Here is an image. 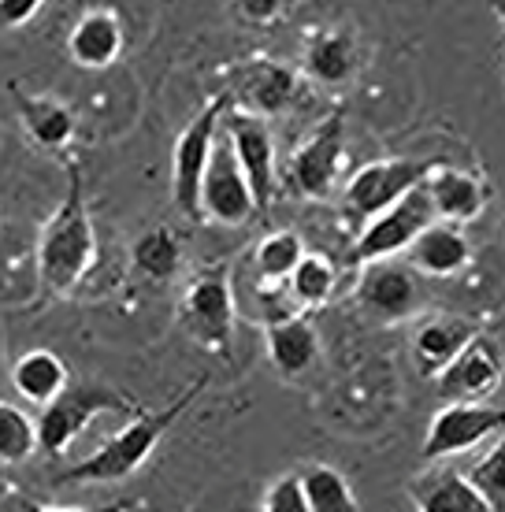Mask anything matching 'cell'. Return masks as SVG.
<instances>
[{"instance_id":"obj_4","label":"cell","mask_w":505,"mask_h":512,"mask_svg":"<svg viewBox=\"0 0 505 512\" xmlns=\"http://www.w3.org/2000/svg\"><path fill=\"white\" fill-rule=\"evenodd\" d=\"M101 412H138V405L119 390H112L108 383H67L49 405H41L38 449L49 457H60L82 435V427Z\"/></svg>"},{"instance_id":"obj_9","label":"cell","mask_w":505,"mask_h":512,"mask_svg":"<svg viewBox=\"0 0 505 512\" xmlns=\"http://www.w3.org/2000/svg\"><path fill=\"white\" fill-rule=\"evenodd\" d=\"M435 164L428 160H376L364 164L346 186V205L361 216H376L387 205H394L398 197L416 190L420 182L428 179V171Z\"/></svg>"},{"instance_id":"obj_6","label":"cell","mask_w":505,"mask_h":512,"mask_svg":"<svg viewBox=\"0 0 505 512\" xmlns=\"http://www.w3.org/2000/svg\"><path fill=\"white\" fill-rule=\"evenodd\" d=\"M505 431V409H494L487 401H450L435 412L428 435H424V461H446L465 449L480 446L487 438Z\"/></svg>"},{"instance_id":"obj_27","label":"cell","mask_w":505,"mask_h":512,"mask_svg":"<svg viewBox=\"0 0 505 512\" xmlns=\"http://www.w3.org/2000/svg\"><path fill=\"white\" fill-rule=\"evenodd\" d=\"M335 290V268H331V260L324 256H301L298 268L290 271V294L305 301V305H320L327 301Z\"/></svg>"},{"instance_id":"obj_30","label":"cell","mask_w":505,"mask_h":512,"mask_svg":"<svg viewBox=\"0 0 505 512\" xmlns=\"http://www.w3.org/2000/svg\"><path fill=\"white\" fill-rule=\"evenodd\" d=\"M264 512H309V501H305V487H301V475H283L275 479L264 501H260Z\"/></svg>"},{"instance_id":"obj_28","label":"cell","mask_w":505,"mask_h":512,"mask_svg":"<svg viewBox=\"0 0 505 512\" xmlns=\"http://www.w3.org/2000/svg\"><path fill=\"white\" fill-rule=\"evenodd\" d=\"M305 256V245L294 231H275L268 234L257 249V268L268 279H290V271L298 268V260Z\"/></svg>"},{"instance_id":"obj_25","label":"cell","mask_w":505,"mask_h":512,"mask_svg":"<svg viewBox=\"0 0 505 512\" xmlns=\"http://www.w3.org/2000/svg\"><path fill=\"white\" fill-rule=\"evenodd\" d=\"M305 67H309L312 78H320L327 86H338V82H346L357 71V45L346 34H327L309 49Z\"/></svg>"},{"instance_id":"obj_13","label":"cell","mask_w":505,"mask_h":512,"mask_svg":"<svg viewBox=\"0 0 505 512\" xmlns=\"http://www.w3.org/2000/svg\"><path fill=\"white\" fill-rule=\"evenodd\" d=\"M342 156H346V141H342V119H331L316 130L298 153H294V182L305 197H327L335 186V175L342 171Z\"/></svg>"},{"instance_id":"obj_16","label":"cell","mask_w":505,"mask_h":512,"mask_svg":"<svg viewBox=\"0 0 505 512\" xmlns=\"http://www.w3.org/2000/svg\"><path fill=\"white\" fill-rule=\"evenodd\" d=\"M476 323L461 320V316H435L424 320L413 334V357L424 375H442L450 368V360L476 338Z\"/></svg>"},{"instance_id":"obj_33","label":"cell","mask_w":505,"mask_h":512,"mask_svg":"<svg viewBox=\"0 0 505 512\" xmlns=\"http://www.w3.org/2000/svg\"><path fill=\"white\" fill-rule=\"evenodd\" d=\"M491 8H494V15L502 19V26H505V0H491Z\"/></svg>"},{"instance_id":"obj_7","label":"cell","mask_w":505,"mask_h":512,"mask_svg":"<svg viewBox=\"0 0 505 512\" xmlns=\"http://www.w3.org/2000/svg\"><path fill=\"white\" fill-rule=\"evenodd\" d=\"M201 208H205V219L212 216L216 223H227V227H238L246 223L253 212H257V201H253V190H249V179L238 156H234L231 138L216 134V145H212V156H208L205 179H201Z\"/></svg>"},{"instance_id":"obj_8","label":"cell","mask_w":505,"mask_h":512,"mask_svg":"<svg viewBox=\"0 0 505 512\" xmlns=\"http://www.w3.org/2000/svg\"><path fill=\"white\" fill-rule=\"evenodd\" d=\"M220 127L231 138L234 156H238V164L246 171L257 212L268 208L275 197V138L272 130H268V123L257 116H238V112H231V104H227Z\"/></svg>"},{"instance_id":"obj_31","label":"cell","mask_w":505,"mask_h":512,"mask_svg":"<svg viewBox=\"0 0 505 512\" xmlns=\"http://www.w3.org/2000/svg\"><path fill=\"white\" fill-rule=\"evenodd\" d=\"M45 0H0V30H15V26L30 23Z\"/></svg>"},{"instance_id":"obj_12","label":"cell","mask_w":505,"mask_h":512,"mask_svg":"<svg viewBox=\"0 0 505 512\" xmlns=\"http://www.w3.org/2000/svg\"><path fill=\"white\" fill-rule=\"evenodd\" d=\"M502 357H498V349L476 334L472 342H468L454 360H450V368L439 375L442 379V394L450 397V401H483V397H491L502 383Z\"/></svg>"},{"instance_id":"obj_19","label":"cell","mask_w":505,"mask_h":512,"mask_svg":"<svg viewBox=\"0 0 505 512\" xmlns=\"http://www.w3.org/2000/svg\"><path fill=\"white\" fill-rule=\"evenodd\" d=\"M12 383L23 401H30V405H49L52 397L67 386V364L52 349H30L26 357L15 360Z\"/></svg>"},{"instance_id":"obj_17","label":"cell","mask_w":505,"mask_h":512,"mask_svg":"<svg viewBox=\"0 0 505 512\" xmlns=\"http://www.w3.org/2000/svg\"><path fill=\"white\" fill-rule=\"evenodd\" d=\"M435 216L446 223H472L483 212V186L476 175L457 171V167H431L428 179H424Z\"/></svg>"},{"instance_id":"obj_2","label":"cell","mask_w":505,"mask_h":512,"mask_svg":"<svg viewBox=\"0 0 505 512\" xmlns=\"http://www.w3.org/2000/svg\"><path fill=\"white\" fill-rule=\"evenodd\" d=\"M205 383L208 379H197L186 394H179L171 405H164V409L134 412V420H130L116 438H108L101 449H93L86 461L71 464V468L60 472L56 479H60V483H119V479L134 475L149 461V453L156 449V442L171 431V423L194 405L197 394L205 390Z\"/></svg>"},{"instance_id":"obj_10","label":"cell","mask_w":505,"mask_h":512,"mask_svg":"<svg viewBox=\"0 0 505 512\" xmlns=\"http://www.w3.org/2000/svg\"><path fill=\"white\" fill-rule=\"evenodd\" d=\"M182 320L197 342H205L212 349H227L234 331V294L223 279V271H212V275L190 282L186 301H182Z\"/></svg>"},{"instance_id":"obj_20","label":"cell","mask_w":505,"mask_h":512,"mask_svg":"<svg viewBox=\"0 0 505 512\" xmlns=\"http://www.w3.org/2000/svg\"><path fill=\"white\" fill-rule=\"evenodd\" d=\"M234 90L246 97L249 108H257V112H264V116H272V112H283L286 104L298 97V75L283 64L260 60V64L246 67L242 86H234Z\"/></svg>"},{"instance_id":"obj_15","label":"cell","mask_w":505,"mask_h":512,"mask_svg":"<svg viewBox=\"0 0 505 512\" xmlns=\"http://www.w3.org/2000/svg\"><path fill=\"white\" fill-rule=\"evenodd\" d=\"M67 52L78 67H90V71H101V67L116 64V56L123 52V23H119L116 12L108 8H93L71 26L67 34Z\"/></svg>"},{"instance_id":"obj_24","label":"cell","mask_w":505,"mask_h":512,"mask_svg":"<svg viewBox=\"0 0 505 512\" xmlns=\"http://www.w3.org/2000/svg\"><path fill=\"white\" fill-rule=\"evenodd\" d=\"M130 260H134V268L142 271L145 279H156V282L171 279L182 264L179 238H175L171 227H153V231H145L142 238L134 242Z\"/></svg>"},{"instance_id":"obj_11","label":"cell","mask_w":505,"mask_h":512,"mask_svg":"<svg viewBox=\"0 0 505 512\" xmlns=\"http://www.w3.org/2000/svg\"><path fill=\"white\" fill-rule=\"evenodd\" d=\"M361 305L379 316V320H405L420 308V282H416V268L409 264H394V256L387 260H372L364 264V279L357 286Z\"/></svg>"},{"instance_id":"obj_1","label":"cell","mask_w":505,"mask_h":512,"mask_svg":"<svg viewBox=\"0 0 505 512\" xmlns=\"http://www.w3.org/2000/svg\"><path fill=\"white\" fill-rule=\"evenodd\" d=\"M93 253H97V238H93L90 208L82 197V175L78 167H71L64 205L52 212L38 242V275L45 294H71L90 271Z\"/></svg>"},{"instance_id":"obj_32","label":"cell","mask_w":505,"mask_h":512,"mask_svg":"<svg viewBox=\"0 0 505 512\" xmlns=\"http://www.w3.org/2000/svg\"><path fill=\"white\" fill-rule=\"evenodd\" d=\"M238 4H242L246 19H253V23H268L283 8V0H238Z\"/></svg>"},{"instance_id":"obj_3","label":"cell","mask_w":505,"mask_h":512,"mask_svg":"<svg viewBox=\"0 0 505 512\" xmlns=\"http://www.w3.org/2000/svg\"><path fill=\"white\" fill-rule=\"evenodd\" d=\"M231 97L220 93L197 112L182 134L175 138V153H171V201L186 219L201 223L205 219V208H201V179H205L208 156H212V145H216V134H220L223 112H227Z\"/></svg>"},{"instance_id":"obj_5","label":"cell","mask_w":505,"mask_h":512,"mask_svg":"<svg viewBox=\"0 0 505 512\" xmlns=\"http://www.w3.org/2000/svg\"><path fill=\"white\" fill-rule=\"evenodd\" d=\"M435 216V205H431L424 182L409 190L405 197H398L394 205H387L383 212L368 216V227L361 231L357 245H353L350 260L353 264H372V260H387V256H398L409 249L416 234L428 227Z\"/></svg>"},{"instance_id":"obj_21","label":"cell","mask_w":505,"mask_h":512,"mask_svg":"<svg viewBox=\"0 0 505 512\" xmlns=\"http://www.w3.org/2000/svg\"><path fill=\"white\" fill-rule=\"evenodd\" d=\"M15 101H19V116H23L30 138L38 141V145L60 149V145L71 141V134H75V112L67 104L52 101V97H23V93H15Z\"/></svg>"},{"instance_id":"obj_18","label":"cell","mask_w":505,"mask_h":512,"mask_svg":"<svg viewBox=\"0 0 505 512\" xmlns=\"http://www.w3.org/2000/svg\"><path fill=\"white\" fill-rule=\"evenodd\" d=\"M320 353V338L309 320H279L268 327V357H272L275 372L286 379H298L312 368V360Z\"/></svg>"},{"instance_id":"obj_26","label":"cell","mask_w":505,"mask_h":512,"mask_svg":"<svg viewBox=\"0 0 505 512\" xmlns=\"http://www.w3.org/2000/svg\"><path fill=\"white\" fill-rule=\"evenodd\" d=\"M38 453V420L12 401H0V464H23Z\"/></svg>"},{"instance_id":"obj_14","label":"cell","mask_w":505,"mask_h":512,"mask_svg":"<svg viewBox=\"0 0 505 512\" xmlns=\"http://www.w3.org/2000/svg\"><path fill=\"white\" fill-rule=\"evenodd\" d=\"M409 264H413L420 275H457V271L468 268V260H472V245L461 231H457V223H446V219H431L424 231L416 234L413 242H409Z\"/></svg>"},{"instance_id":"obj_23","label":"cell","mask_w":505,"mask_h":512,"mask_svg":"<svg viewBox=\"0 0 505 512\" xmlns=\"http://www.w3.org/2000/svg\"><path fill=\"white\" fill-rule=\"evenodd\" d=\"M301 487H305V501L309 512H357V498H353L346 475L327 464H312L301 472Z\"/></svg>"},{"instance_id":"obj_22","label":"cell","mask_w":505,"mask_h":512,"mask_svg":"<svg viewBox=\"0 0 505 512\" xmlns=\"http://www.w3.org/2000/svg\"><path fill=\"white\" fill-rule=\"evenodd\" d=\"M413 498L420 512H487L480 490L472 487V479L461 472H446L424 483V487H416Z\"/></svg>"},{"instance_id":"obj_29","label":"cell","mask_w":505,"mask_h":512,"mask_svg":"<svg viewBox=\"0 0 505 512\" xmlns=\"http://www.w3.org/2000/svg\"><path fill=\"white\" fill-rule=\"evenodd\" d=\"M465 475L472 479V487L480 490L487 512H505V431L502 442H494L491 453L483 461H476V468Z\"/></svg>"}]
</instances>
